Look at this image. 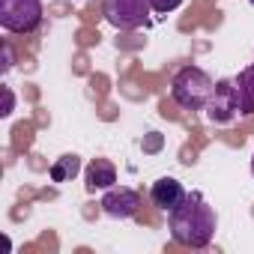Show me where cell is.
<instances>
[{
	"instance_id": "1",
	"label": "cell",
	"mask_w": 254,
	"mask_h": 254,
	"mask_svg": "<svg viewBox=\"0 0 254 254\" xmlns=\"http://www.w3.org/2000/svg\"><path fill=\"white\" fill-rule=\"evenodd\" d=\"M168 221H171V236L189 248H206L218 230V215L200 191L186 194L183 203L168 212Z\"/></svg>"
},
{
	"instance_id": "2",
	"label": "cell",
	"mask_w": 254,
	"mask_h": 254,
	"mask_svg": "<svg viewBox=\"0 0 254 254\" xmlns=\"http://www.w3.org/2000/svg\"><path fill=\"white\" fill-rule=\"evenodd\" d=\"M212 78L200 66H183L171 81V99L186 111H203L212 99Z\"/></svg>"
},
{
	"instance_id": "3",
	"label": "cell",
	"mask_w": 254,
	"mask_h": 254,
	"mask_svg": "<svg viewBox=\"0 0 254 254\" xmlns=\"http://www.w3.org/2000/svg\"><path fill=\"white\" fill-rule=\"evenodd\" d=\"M0 24L9 33H33L42 24V0H0Z\"/></svg>"
},
{
	"instance_id": "4",
	"label": "cell",
	"mask_w": 254,
	"mask_h": 254,
	"mask_svg": "<svg viewBox=\"0 0 254 254\" xmlns=\"http://www.w3.org/2000/svg\"><path fill=\"white\" fill-rule=\"evenodd\" d=\"M105 18L117 30H138L150 24L147 0H105Z\"/></svg>"
},
{
	"instance_id": "5",
	"label": "cell",
	"mask_w": 254,
	"mask_h": 254,
	"mask_svg": "<svg viewBox=\"0 0 254 254\" xmlns=\"http://www.w3.org/2000/svg\"><path fill=\"white\" fill-rule=\"evenodd\" d=\"M203 111H206V117H209L212 123H230L236 114H242L236 81H233V78H221V81L215 84L212 99H209V105H206Z\"/></svg>"
},
{
	"instance_id": "6",
	"label": "cell",
	"mask_w": 254,
	"mask_h": 254,
	"mask_svg": "<svg viewBox=\"0 0 254 254\" xmlns=\"http://www.w3.org/2000/svg\"><path fill=\"white\" fill-rule=\"evenodd\" d=\"M138 206H141V194H138L135 189H129V186H111V189L105 191V197H102L105 215L120 218V221L138 215Z\"/></svg>"
},
{
	"instance_id": "7",
	"label": "cell",
	"mask_w": 254,
	"mask_h": 254,
	"mask_svg": "<svg viewBox=\"0 0 254 254\" xmlns=\"http://www.w3.org/2000/svg\"><path fill=\"white\" fill-rule=\"evenodd\" d=\"M186 194H189V191H186L183 183L174 180V177H162V180H156L153 189H150V200H153L159 209H165V212H171L174 206H180Z\"/></svg>"
},
{
	"instance_id": "8",
	"label": "cell",
	"mask_w": 254,
	"mask_h": 254,
	"mask_svg": "<svg viewBox=\"0 0 254 254\" xmlns=\"http://www.w3.org/2000/svg\"><path fill=\"white\" fill-rule=\"evenodd\" d=\"M84 186H87V191H108L114 183H117V168H114V162H108V159H93L90 165H87V171H84Z\"/></svg>"
},
{
	"instance_id": "9",
	"label": "cell",
	"mask_w": 254,
	"mask_h": 254,
	"mask_svg": "<svg viewBox=\"0 0 254 254\" xmlns=\"http://www.w3.org/2000/svg\"><path fill=\"white\" fill-rule=\"evenodd\" d=\"M233 81H236V90H239V108H242V114H254V63L248 69H242Z\"/></svg>"
},
{
	"instance_id": "10",
	"label": "cell",
	"mask_w": 254,
	"mask_h": 254,
	"mask_svg": "<svg viewBox=\"0 0 254 254\" xmlns=\"http://www.w3.org/2000/svg\"><path fill=\"white\" fill-rule=\"evenodd\" d=\"M78 171H81V159H78V156H60V159L51 165V180H54V183H66V180H72Z\"/></svg>"
},
{
	"instance_id": "11",
	"label": "cell",
	"mask_w": 254,
	"mask_h": 254,
	"mask_svg": "<svg viewBox=\"0 0 254 254\" xmlns=\"http://www.w3.org/2000/svg\"><path fill=\"white\" fill-rule=\"evenodd\" d=\"M147 3H150V9H153V12L168 15V12H174V9H180V6H183V0H147Z\"/></svg>"
},
{
	"instance_id": "12",
	"label": "cell",
	"mask_w": 254,
	"mask_h": 254,
	"mask_svg": "<svg viewBox=\"0 0 254 254\" xmlns=\"http://www.w3.org/2000/svg\"><path fill=\"white\" fill-rule=\"evenodd\" d=\"M3 96H6V108H3V114H12V105H15V99H12L9 87H3Z\"/></svg>"
},
{
	"instance_id": "13",
	"label": "cell",
	"mask_w": 254,
	"mask_h": 254,
	"mask_svg": "<svg viewBox=\"0 0 254 254\" xmlns=\"http://www.w3.org/2000/svg\"><path fill=\"white\" fill-rule=\"evenodd\" d=\"M3 60H6L3 69H9V66H12V51H9V45H3Z\"/></svg>"
},
{
	"instance_id": "14",
	"label": "cell",
	"mask_w": 254,
	"mask_h": 254,
	"mask_svg": "<svg viewBox=\"0 0 254 254\" xmlns=\"http://www.w3.org/2000/svg\"><path fill=\"white\" fill-rule=\"evenodd\" d=\"M251 174H254V159H251Z\"/></svg>"
},
{
	"instance_id": "15",
	"label": "cell",
	"mask_w": 254,
	"mask_h": 254,
	"mask_svg": "<svg viewBox=\"0 0 254 254\" xmlns=\"http://www.w3.org/2000/svg\"><path fill=\"white\" fill-rule=\"evenodd\" d=\"M251 6H254V0H251Z\"/></svg>"
}]
</instances>
